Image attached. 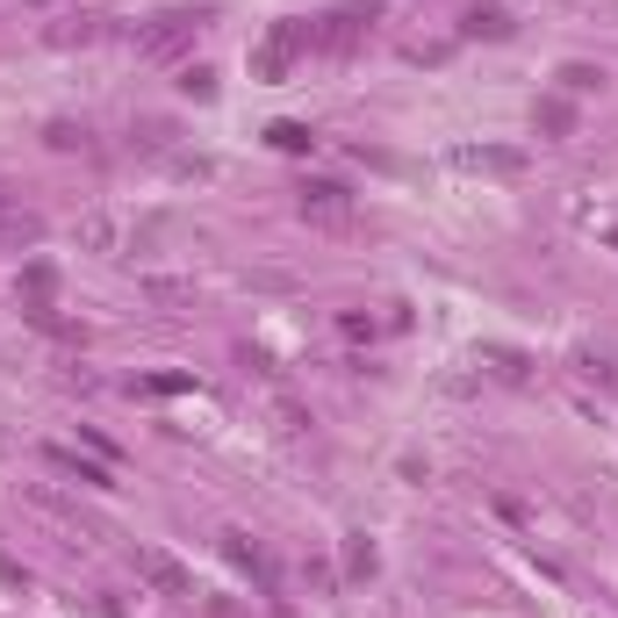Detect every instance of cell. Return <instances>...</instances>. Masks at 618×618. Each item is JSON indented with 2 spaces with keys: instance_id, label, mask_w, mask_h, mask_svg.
<instances>
[{
  "instance_id": "obj_16",
  "label": "cell",
  "mask_w": 618,
  "mask_h": 618,
  "mask_svg": "<svg viewBox=\"0 0 618 618\" xmlns=\"http://www.w3.org/2000/svg\"><path fill=\"white\" fill-rule=\"evenodd\" d=\"M22 288H29V295H36V302H44V295H51V288H58V266H51V259H36L29 274H22Z\"/></svg>"
},
{
  "instance_id": "obj_14",
  "label": "cell",
  "mask_w": 618,
  "mask_h": 618,
  "mask_svg": "<svg viewBox=\"0 0 618 618\" xmlns=\"http://www.w3.org/2000/svg\"><path fill=\"white\" fill-rule=\"evenodd\" d=\"M29 324L51 331V338H80V324H66V317H58V309H44V302H29Z\"/></svg>"
},
{
  "instance_id": "obj_1",
  "label": "cell",
  "mask_w": 618,
  "mask_h": 618,
  "mask_svg": "<svg viewBox=\"0 0 618 618\" xmlns=\"http://www.w3.org/2000/svg\"><path fill=\"white\" fill-rule=\"evenodd\" d=\"M202 8H166V15H152V22H138V36H130V44H138V58H152V66H166V58H180L194 44V36H202Z\"/></svg>"
},
{
  "instance_id": "obj_2",
  "label": "cell",
  "mask_w": 618,
  "mask_h": 618,
  "mask_svg": "<svg viewBox=\"0 0 618 618\" xmlns=\"http://www.w3.org/2000/svg\"><path fill=\"white\" fill-rule=\"evenodd\" d=\"M295 58H309V22H274L252 44V80H288Z\"/></svg>"
},
{
  "instance_id": "obj_20",
  "label": "cell",
  "mask_w": 618,
  "mask_h": 618,
  "mask_svg": "<svg viewBox=\"0 0 618 618\" xmlns=\"http://www.w3.org/2000/svg\"><path fill=\"white\" fill-rule=\"evenodd\" d=\"M80 238H86V245H94V252H108V245H116V230H108V224H102V216H86V224H80Z\"/></svg>"
},
{
  "instance_id": "obj_18",
  "label": "cell",
  "mask_w": 618,
  "mask_h": 618,
  "mask_svg": "<svg viewBox=\"0 0 618 618\" xmlns=\"http://www.w3.org/2000/svg\"><path fill=\"white\" fill-rule=\"evenodd\" d=\"M80 138H86V130H72V122H51V130H44L51 152H80Z\"/></svg>"
},
{
  "instance_id": "obj_11",
  "label": "cell",
  "mask_w": 618,
  "mask_h": 618,
  "mask_svg": "<svg viewBox=\"0 0 618 618\" xmlns=\"http://www.w3.org/2000/svg\"><path fill=\"white\" fill-rule=\"evenodd\" d=\"M533 122H539V130H547V138H568V130H575V108H568L561 94H547V102L533 108Z\"/></svg>"
},
{
  "instance_id": "obj_9",
  "label": "cell",
  "mask_w": 618,
  "mask_h": 618,
  "mask_svg": "<svg viewBox=\"0 0 618 618\" xmlns=\"http://www.w3.org/2000/svg\"><path fill=\"white\" fill-rule=\"evenodd\" d=\"M0 238H15V245H36V238H44V216H36V209H15V202H0Z\"/></svg>"
},
{
  "instance_id": "obj_8",
  "label": "cell",
  "mask_w": 618,
  "mask_h": 618,
  "mask_svg": "<svg viewBox=\"0 0 618 618\" xmlns=\"http://www.w3.org/2000/svg\"><path fill=\"white\" fill-rule=\"evenodd\" d=\"M266 144H274V152H288V158H309L317 152V130H309V122H266Z\"/></svg>"
},
{
  "instance_id": "obj_17",
  "label": "cell",
  "mask_w": 618,
  "mask_h": 618,
  "mask_svg": "<svg viewBox=\"0 0 618 618\" xmlns=\"http://www.w3.org/2000/svg\"><path fill=\"white\" fill-rule=\"evenodd\" d=\"M180 94L209 102V94H216V72H209V66H188V72H180Z\"/></svg>"
},
{
  "instance_id": "obj_7",
  "label": "cell",
  "mask_w": 618,
  "mask_h": 618,
  "mask_svg": "<svg viewBox=\"0 0 618 618\" xmlns=\"http://www.w3.org/2000/svg\"><path fill=\"white\" fill-rule=\"evenodd\" d=\"M224 554H230L238 568H252V583H259V590H274V561H266V547H259V539L224 533Z\"/></svg>"
},
{
  "instance_id": "obj_6",
  "label": "cell",
  "mask_w": 618,
  "mask_h": 618,
  "mask_svg": "<svg viewBox=\"0 0 618 618\" xmlns=\"http://www.w3.org/2000/svg\"><path fill=\"white\" fill-rule=\"evenodd\" d=\"M44 461H51L58 475H80L86 489H116V467H108V461H80V453H72V447H51V453H44Z\"/></svg>"
},
{
  "instance_id": "obj_5",
  "label": "cell",
  "mask_w": 618,
  "mask_h": 618,
  "mask_svg": "<svg viewBox=\"0 0 618 618\" xmlns=\"http://www.w3.org/2000/svg\"><path fill=\"white\" fill-rule=\"evenodd\" d=\"M138 575L158 590V597H194V575L173 561V554H158V547H138Z\"/></svg>"
},
{
  "instance_id": "obj_3",
  "label": "cell",
  "mask_w": 618,
  "mask_h": 618,
  "mask_svg": "<svg viewBox=\"0 0 618 618\" xmlns=\"http://www.w3.org/2000/svg\"><path fill=\"white\" fill-rule=\"evenodd\" d=\"M367 29H375V8H338V15L309 22V51L345 58V51H360V44H367Z\"/></svg>"
},
{
  "instance_id": "obj_4",
  "label": "cell",
  "mask_w": 618,
  "mask_h": 618,
  "mask_svg": "<svg viewBox=\"0 0 618 618\" xmlns=\"http://www.w3.org/2000/svg\"><path fill=\"white\" fill-rule=\"evenodd\" d=\"M295 209H302V224H324V230L353 224V194H345L338 180H302V188H295Z\"/></svg>"
},
{
  "instance_id": "obj_10",
  "label": "cell",
  "mask_w": 618,
  "mask_h": 618,
  "mask_svg": "<svg viewBox=\"0 0 618 618\" xmlns=\"http://www.w3.org/2000/svg\"><path fill=\"white\" fill-rule=\"evenodd\" d=\"M461 166L467 173H518V166H525V152H489V144H467Z\"/></svg>"
},
{
  "instance_id": "obj_13",
  "label": "cell",
  "mask_w": 618,
  "mask_h": 618,
  "mask_svg": "<svg viewBox=\"0 0 618 618\" xmlns=\"http://www.w3.org/2000/svg\"><path fill=\"white\" fill-rule=\"evenodd\" d=\"M561 86L568 94H604V72L597 66H561Z\"/></svg>"
},
{
  "instance_id": "obj_15",
  "label": "cell",
  "mask_w": 618,
  "mask_h": 618,
  "mask_svg": "<svg viewBox=\"0 0 618 618\" xmlns=\"http://www.w3.org/2000/svg\"><path fill=\"white\" fill-rule=\"evenodd\" d=\"M94 36H102V22H94V15H80V22H58V29H51V44H94Z\"/></svg>"
},
{
  "instance_id": "obj_21",
  "label": "cell",
  "mask_w": 618,
  "mask_h": 618,
  "mask_svg": "<svg viewBox=\"0 0 618 618\" xmlns=\"http://www.w3.org/2000/svg\"><path fill=\"white\" fill-rule=\"evenodd\" d=\"M611 245H618V230H611Z\"/></svg>"
},
{
  "instance_id": "obj_12",
  "label": "cell",
  "mask_w": 618,
  "mask_h": 618,
  "mask_svg": "<svg viewBox=\"0 0 618 618\" xmlns=\"http://www.w3.org/2000/svg\"><path fill=\"white\" fill-rule=\"evenodd\" d=\"M467 36H489V44H503V36H511V15H503V8H475V15H467Z\"/></svg>"
},
{
  "instance_id": "obj_19",
  "label": "cell",
  "mask_w": 618,
  "mask_h": 618,
  "mask_svg": "<svg viewBox=\"0 0 618 618\" xmlns=\"http://www.w3.org/2000/svg\"><path fill=\"white\" fill-rule=\"evenodd\" d=\"M345 568H353V575H375V547H367V539H353V547H345Z\"/></svg>"
}]
</instances>
